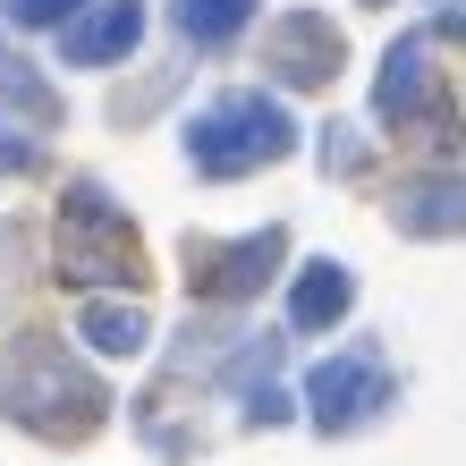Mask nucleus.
Here are the masks:
<instances>
[{
  "label": "nucleus",
  "mask_w": 466,
  "mask_h": 466,
  "mask_svg": "<svg viewBox=\"0 0 466 466\" xmlns=\"http://www.w3.org/2000/svg\"><path fill=\"white\" fill-rule=\"evenodd\" d=\"M94 339L102 348H136V314H94Z\"/></svg>",
  "instance_id": "3"
},
{
  "label": "nucleus",
  "mask_w": 466,
  "mask_h": 466,
  "mask_svg": "<svg viewBox=\"0 0 466 466\" xmlns=\"http://www.w3.org/2000/svg\"><path fill=\"white\" fill-rule=\"evenodd\" d=\"M127 43H136V9H127V0H111L102 17H86V25L68 35L76 60H102V51H127Z\"/></svg>",
  "instance_id": "1"
},
{
  "label": "nucleus",
  "mask_w": 466,
  "mask_h": 466,
  "mask_svg": "<svg viewBox=\"0 0 466 466\" xmlns=\"http://www.w3.org/2000/svg\"><path fill=\"white\" fill-rule=\"evenodd\" d=\"M246 17V0H178V25H187V35H229V25Z\"/></svg>",
  "instance_id": "2"
},
{
  "label": "nucleus",
  "mask_w": 466,
  "mask_h": 466,
  "mask_svg": "<svg viewBox=\"0 0 466 466\" xmlns=\"http://www.w3.org/2000/svg\"><path fill=\"white\" fill-rule=\"evenodd\" d=\"M60 9H76V0H17V17H60Z\"/></svg>",
  "instance_id": "4"
}]
</instances>
